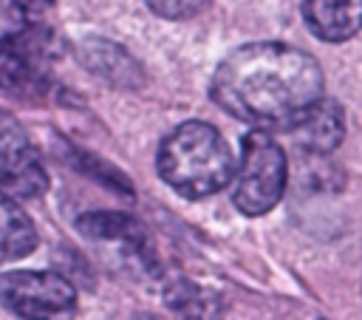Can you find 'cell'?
Listing matches in <instances>:
<instances>
[{
    "mask_svg": "<svg viewBox=\"0 0 362 320\" xmlns=\"http://www.w3.org/2000/svg\"><path fill=\"white\" fill-rule=\"evenodd\" d=\"M320 62L286 42H249L218 68L209 93L218 108L257 127H294L322 99Z\"/></svg>",
    "mask_w": 362,
    "mask_h": 320,
    "instance_id": "cell-1",
    "label": "cell"
},
{
    "mask_svg": "<svg viewBox=\"0 0 362 320\" xmlns=\"http://www.w3.org/2000/svg\"><path fill=\"white\" fill-rule=\"evenodd\" d=\"M158 176L184 198H206L235 178V159L226 139L209 122H184L158 144Z\"/></svg>",
    "mask_w": 362,
    "mask_h": 320,
    "instance_id": "cell-2",
    "label": "cell"
},
{
    "mask_svg": "<svg viewBox=\"0 0 362 320\" xmlns=\"http://www.w3.org/2000/svg\"><path fill=\"white\" fill-rule=\"evenodd\" d=\"M288 161L280 142L266 130H252L240 142V164L232 178V204L243 215H263L286 193Z\"/></svg>",
    "mask_w": 362,
    "mask_h": 320,
    "instance_id": "cell-3",
    "label": "cell"
},
{
    "mask_svg": "<svg viewBox=\"0 0 362 320\" xmlns=\"http://www.w3.org/2000/svg\"><path fill=\"white\" fill-rule=\"evenodd\" d=\"M0 303L17 317H54L76 306V289L57 272L0 275Z\"/></svg>",
    "mask_w": 362,
    "mask_h": 320,
    "instance_id": "cell-4",
    "label": "cell"
},
{
    "mask_svg": "<svg viewBox=\"0 0 362 320\" xmlns=\"http://www.w3.org/2000/svg\"><path fill=\"white\" fill-rule=\"evenodd\" d=\"M0 187L17 198H37L48 187L45 167L23 125L0 108Z\"/></svg>",
    "mask_w": 362,
    "mask_h": 320,
    "instance_id": "cell-5",
    "label": "cell"
},
{
    "mask_svg": "<svg viewBox=\"0 0 362 320\" xmlns=\"http://www.w3.org/2000/svg\"><path fill=\"white\" fill-rule=\"evenodd\" d=\"M48 31L23 28L0 40V82L17 93H37L48 82Z\"/></svg>",
    "mask_w": 362,
    "mask_h": 320,
    "instance_id": "cell-6",
    "label": "cell"
},
{
    "mask_svg": "<svg viewBox=\"0 0 362 320\" xmlns=\"http://www.w3.org/2000/svg\"><path fill=\"white\" fill-rule=\"evenodd\" d=\"M303 20L317 40L342 42L362 28V0H303Z\"/></svg>",
    "mask_w": 362,
    "mask_h": 320,
    "instance_id": "cell-7",
    "label": "cell"
},
{
    "mask_svg": "<svg viewBox=\"0 0 362 320\" xmlns=\"http://www.w3.org/2000/svg\"><path fill=\"white\" fill-rule=\"evenodd\" d=\"M308 153H331L342 142V110L320 99L294 127H288Z\"/></svg>",
    "mask_w": 362,
    "mask_h": 320,
    "instance_id": "cell-8",
    "label": "cell"
},
{
    "mask_svg": "<svg viewBox=\"0 0 362 320\" xmlns=\"http://www.w3.org/2000/svg\"><path fill=\"white\" fill-rule=\"evenodd\" d=\"M37 246V229L28 212L0 187V261L25 258Z\"/></svg>",
    "mask_w": 362,
    "mask_h": 320,
    "instance_id": "cell-9",
    "label": "cell"
},
{
    "mask_svg": "<svg viewBox=\"0 0 362 320\" xmlns=\"http://www.w3.org/2000/svg\"><path fill=\"white\" fill-rule=\"evenodd\" d=\"M76 227L88 235V238H99V241H119L127 244L139 252L147 255V238L144 229L136 218L124 215V212H88L76 221Z\"/></svg>",
    "mask_w": 362,
    "mask_h": 320,
    "instance_id": "cell-10",
    "label": "cell"
},
{
    "mask_svg": "<svg viewBox=\"0 0 362 320\" xmlns=\"http://www.w3.org/2000/svg\"><path fill=\"white\" fill-rule=\"evenodd\" d=\"M156 14L167 17V20H187L195 17L198 11H204L209 6V0H144Z\"/></svg>",
    "mask_w": 362,
    "mask_h": 320,
    "instance_id": "cell-11",
    "label": "cell"
},
{
    "mask_svg": "<svg viewBox=\"0 0 362 320\" xmlns=\"http://www.w3.org/2000/svg\"><path fill=\"white\" fill-rule=\"evenodd\" d=\"M51 3H54V0H11V6H14L17 11H23V14H40V11H45Z\"/></svg>",
    "mask_w": 362,
    "mask_h": 320,
    "instance_id": "cell-12",
    "label": "cell"
}]
</instances>
